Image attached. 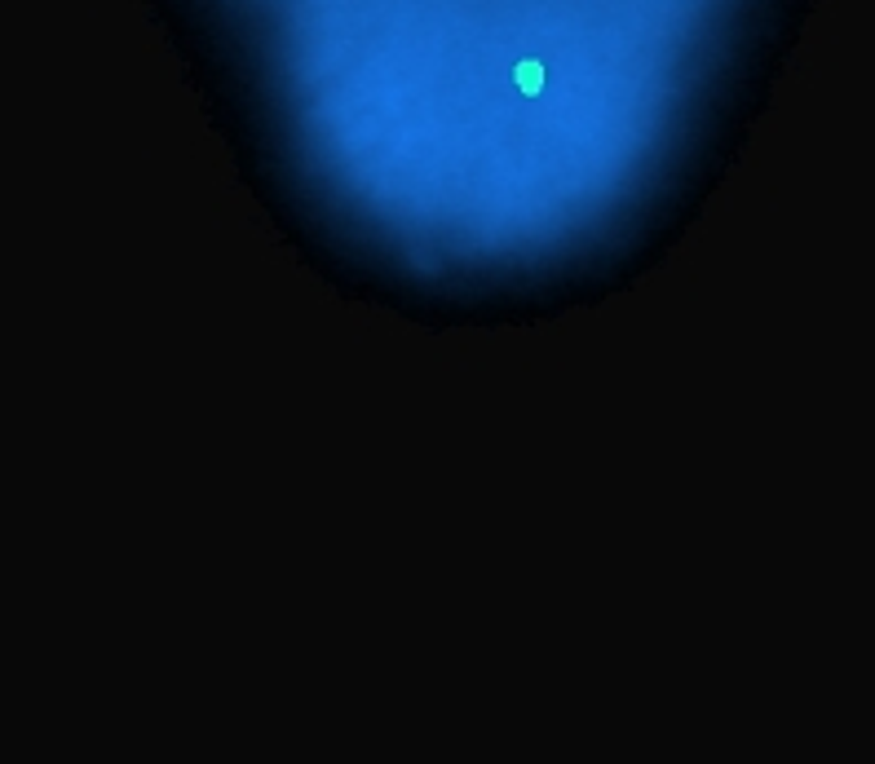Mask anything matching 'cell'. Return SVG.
I'll return each instance as SVG.
<instances>
[{
  "label": "cell",
  "mask_w": 875,
  "mask_h": 764,
  "mask_svg": "<svg viewBox=\"0 0 875 764\" xmlns=\"http://www.w3.org/2000/svg\"><path fill=\"white\" fill-rule=\"evenodd\" d=\"M517 89H522L526 98L544 93V67H539V62H522V67H517Z\"/></svg>",
  "instance_id": "obj_1"
}]
</instances>
